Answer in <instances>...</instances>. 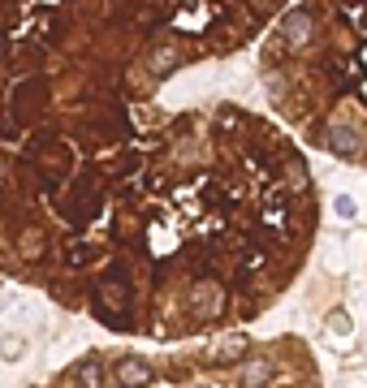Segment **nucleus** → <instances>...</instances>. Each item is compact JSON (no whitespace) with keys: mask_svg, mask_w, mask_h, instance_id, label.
<instances>
[{"mask_svg":"<svg viewBox=\"0 0 367 388\" xmlns=\"http://www.w3.org/2000/svg\"><path fill=\"white\" fill-rule=\"evenodd\" d=\"M328 147L337 151V155H346V160H355V155L363 151V142H359V134H355V129L337 125V129H328Z\"/></svg>","mask_w":367,"mask_h":388,"instance_id":"obj_1","label":"nucleus"},{"mask_svg":"<svg viewBox=\"0 0 367 388\" xmlns=\"http://www.w3.org/2000/svg\"><path fill=\"white\" fill-rule=\"evenodd\" d=\"M333 207H337V216L342 220H355L359 212H355V199H350V194H337V203H333Z\"/></svg>","mask_w":367,"mask_h":388,"instance_id":"obj_5","label":"nucleus"},{"mask_svg":"<svg viewBox=\"0 0 367 388\" xmlns=\"http://www.w3.org/2000/svg\"><path fill=\"white\" fill-rule=\"evenodd\" d=\"M100 376H104L100 358H87L83 367H74V371H70V380H100Z\"/></svg>","mask_w":367,"mask_h":388,"instance_id":"obj_4","label":"nucleus"},{"mask_svg":"<svg viewBox=\"0 0 367 388\" xmlns=\"http://www.w3.org/2000/svg\"><path fill=\"white\" fill-rule=\"evenodd\" d=\"M281 35H285V43H290V47H302V43L311 39V13H302V9L290 13V22H285Z\"/></svg>","mask_w":367,"mask_h":388,"instance_id":"obj_2","label":"nucleus"},{"mask_svg":"<svg viewBox=\"0 0 367 388\" xmlns=\"http://www.w3.org/2000/svg\"><path fill=\"white\" fill-rule=\"evenodd\" d=\"M117 380L121 384H151V367L138 363V358H121L117 363Z\"/></svg>","mask_w":367,"mask_h":388,"instance_id":"obj_3","label":"nucleus"}]
</instances>
